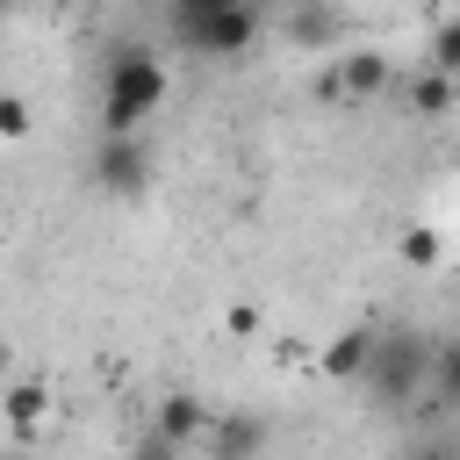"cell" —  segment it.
Here are the masks:
<instances>
[{
  "label": "cell",
  "instance_id": "1",
  "mask_svg": "<svg viewBox=\"0 0 460 460\" xmlns=\"http://www.w3.org/2000/svg\"><path fill=\"white\" fill-rule=\"evenodd\" d=\"M165 93H172V79H165L158 50L122 43V50L108 58V86H101V137H137L144 115L165 108Z\"/></svg>",
  "mask_w": 460,
  "mask_h": 460
},
{
  "label": "cell",
  "instance_id": "2",
  "mask_svg": "<svg viewBox=\"0 0 460 460\" xmlns=\"http://www.w3.org/2000/svg\"><path fill=\"white\" fill-rule=\"evenodd\" d=\"M431 331H374V352H367V388H374V402H388V410H410L417 395H424V381H431Z\"/></svg>",
  "mask_w": 460,
  "mask_h": 460
},
{
  "label": "cell",
  "instance_id": "3",
  "mask_svg": "<svg viewBox=\"0 0 460 460\" xmlns=\"http://www.w3.org/2000/svg\"><path fill=\"white\" fill-rule=\"evenodd\" d=\"M172 43L194 58H244L259 43V7H223V14H172Z\"/></svg>",
  "mask_w": 460,
  "mask_h": 460
},
{
  "label": "cell",
  "instance_id": "4",
  "mask_svg": "<svg viewBox=\"0 0 460 460\" xmlns=\"http://www.w3.org/2000/svg\"><path fill=\"white\" fill-rule=\"evenodd\" d=\"M388 86H395V65H388V50H374V43L338 50L331 72H323V93H331V101H374V93H388Z\"/></svg>",
  "mask_w": 460,
  "mask_h": 460
},
{
  "label": "cell",
  "instance_id": "5",
  "mask_svg": "<svg viewBox=\"0 0 460 460\" xmlns=\"http://www.w3.org/2000/svg\"><path fill=\"white\" fill-rule=\"evenodd\" d=\"M93 180H101L108 194H144V180H151L144 144H137V137H101V151H93Z\"/></svg>",
  "mask_w": 460,
  "mask_h": 460
},
{
  "label": "cell",
  "instance_id": "6",
  "mask_svg": "<svg viewBox=\"0 0 460 460\" xmlns=\"http://www.w3.org/2000/svg\"><path fill=\"white\" fill-rule=\"evenodd\" d=\"M151 438H165L172 453H187L194 438H208V410H201V395H165L158 402V431Z\"/></svg>",
  "mask_w": 460,
  "mask_h": 460
},
{
  "label": "cell",
  "instance_id": "7",
  "mask_svg": "<svg viewBox=\"0 0 460 460\" xmlns=\"http://www.w3.org/2000/svg\"><path fill=\"white\" fill-rule=\"evenodd\" d=\"M367 352H374V331L352 323V331H338V338L316 352V367H323L331 381H359V374H367Z\"/></svg>",
  "mask_w": 460,
  "mask_h": 460
},
{
  "label": "cell",
  "instance_id": "8",
  "mask_svg": "<svg viewBox=\"0 0 460 460\" xmlns=\"http://www.w3.org/2000/svg\"><path fill=\"white\" fill-rule=\"evenodd\" d=\"M0 417H7L14 431H36V424L50 417V388H43V381H7V388H0Z\"/></svg>",
  "mask_w": 460,
  "mask_h": 460
},
{
  "label": "cell",
  "instance_id": "9",
  "mask_svg": "<svg viewBox=\"0 0 460 460\" xmlns=\"http://www.w3.org/2000/svg\"><path fill=\"white\" fill-rule=\"evenodd\" d=\"M208 446H223V453H259L266 446V424L259 417H244V410H230V417H208Z\"/></svg>",
  "mask_w": 460,
  "mask_h": 460
},
{
  "label": "cell",
  "instance_id": "10",
  "mask_svg": "<svg viewBox=\"0 0 460 460\" xmlns=\"http://www.w3.org/2000/svg\"><path fill=\"white\" fill-rule=\"evenodd\" d=\"M410 108H417V115H446V108H453V79H446V72H417V79H410Z\"/></svg>",
  "mask_w": 460,
  "mask_h": 460
},
{
  "label": "cell",
  "instance_id": "11",
  "mask_svg": "<svg viewBox=\"0 0 460 460\" xmlns=\"http://www.w3.org/2000/svg\"><path fill=\"white\" fill-rule=\"evenodd\" d=\"M288 36L316 50V43H331V36H338V22H331V7H295V22H288Z\"/></svg>",
  "mask_w": 460,
  "mask_h": 460
},
{
  "label": "cell",
  "instance_id": "12",
  "mask_svg": "<svg viewBox=\"0 0 460 460\" xmlns=\"http://www.w3.org/2000/svg\"><path fill=\"white\" fill-rule=\"evenodd\" d=\"M402 259H410V266H438V259H446V237H438L431 223H410V230H402Z\"/></svg>",
  "mask_w": 460,
  "mask_h": 460
},
{
  "label": "cell",
  "instance_id": "13",
  "mask_svg": "<svg viewBox=\"0 0 460 460\" xmlns=\"http://www.w3.org/2000/svg\"><path fill=\"white\" fill-rule=\"evenodd\" d=\"M453 65H460V29H453V22H438V36H431V72H446V79H453Z\"/></svg>",
  "mask_w": 460,
  "mask_h": 460
},
{
  "label": "cell",
  "instance_id": "14",
  "mask_svg": "<svg viewBox=\"0 0 460 460\" xmlns=\"http://www.w3.org/2000/svg\"><path fill=\"white\" fill-rule=\"evenodd\" d=\"M29 129H36L29 101H22V93H0V137H29Z\"/></svg>",
  "mask_w": 460,
  "mask_h": 460
},
{
  "label": "cell",
  "instance_id": "15",
  "mask_svg": "<svg viewBox=\"0 0 460 460\" xmlns=\"http://www.w3.org/2000/svg\"><path fill=\"white\" fill-rule=\"evenodd\" d=\"M223 7H259V0H172V14H223Z\"/></svg>",
  "mask_w": 460,
  "mask_h": 460
},
{
  "label": "cell",
  "instance_id": "16",
  "mask_svg": "<svg viewBox=\"0 0 460 460\" xmlns=\"http://www.w3.org/2000/svg\"><path fill=\"white\" fill-rule=\"evenodd\" d=\"M230 331H237V338H252V331H259V309H252V302H237V309H230Z\"/></svg>",
  "mask_w": 460,
  "mask_h": 460
},
{
  "label": "cell",
  "instance_id": "17",
  "mask_svg": "<svg viewBox=\"0 0 460 460\" xmlns=\"http://www.w3.org/2000/svg\"><path fill=\"white\" fill-rule=\"evenodd\" d=\"M129 460H180V453H172V446H165V438H144V446H137V453H129Z\"/></svg>",
  "mask_w": 460,
  "mask_h": 460
},
{
  "label": "cell",
  "instance_id": "18",
  "mask_svg": "<svg viewBox=\"0 0 460 460\" xmlns=\"http://www.w3.org/2000/svg\"><path fill=\"white\" fill-rule=\"evenodd\" d=\"M417 460H453V446H446V438H431V446H424Z\"/></svg>",
  "mask_w": 460,
  "mask_h": 460
},
{
  "label": "cell",
  "instance_id": "19",
  "mask_svg": "<svg viewBox=\"0 0 460 460\" xmlns=\"http://www.w3.org/2000/svg\"><path fill=\"white\" fill-rule=\"evenodd\" d=\"M201 460H244V453H223V446H208V453H201Z\"/></svg>",
  "mask_w": 460,
  "mask_h": 460
},
{
  "label": "cell",
  "instance_id": "20",
  "mask_svg": "<svg viewBox=\"0 0 460 460\" xmlns=\"http://www.w3.org/2000/svg\"><path fill=\"white\" fill-rule=\"evenodd\" d=\"M0 374H7V338H0Z\"/></svg>",
  "mask_w": 460,
  "mask_h": 460
},
{
  "label": "cell",
  "instance_id": "21",
  "mask_svg": "<svg viewBox=\"0 0 460 460\" xmlns=\"http://www.w3.org/2000/svg\"><path fill=\"white\" fill-rule=\"evenodd\" d=\"M0 460H29V453H0Z\"/></svg>",
  "mask_w": 460,
  "mask_h": 460
},
{
  "label": "cell",
  "instance_id": "22",
  "mask_svg": "<svg viewBox=\"0 0 460 460\" xmlns=\"http://www.w3.org/2000/svg\"><path fill=\"white\" fill-rule=\"evenodd\" d=\"M0 7H7V0H0Z\"/></svg>",
  "mask_w": 460,
  "mask_h": 460
}]
</instances>
